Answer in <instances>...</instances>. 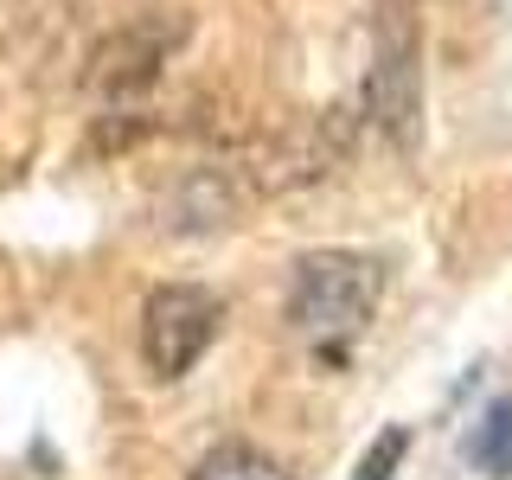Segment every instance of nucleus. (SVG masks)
Wrapping results in <instances>:
<instances>
[{
    "label": "nucleus",
    "mask_w": 512,
    "mask_h": 480,
    "mask_svg": "<svg viewBox=\"0 0 512 480\" xmlns=\"http://www.w3.org/2000/svg\"><path fill=\"white\" fill-rule=\"evenodd\" d=\"M378 263L359 250H314L295 263V282H288V327L295 340H308L320 359H340V352L372 327L378 314Z\"/></svg>",
    "instance_id": "nucleus-1"
},
{
    "label": "nucleus",
    "mask_w": 512,
    "mask_h": 480,
    "mask_svg": "<svg viewBox=\"0 0 512 480\" xmlns=\"http://www.w3.org/2000/svg\"><path fill=\"white\" fill-rule=\"evenodd\" d=\"M218 327H224V301L212 288H192V282L154 288L148 308H141V359L160 384H180L212 352Z\"/></svg>",
    "instance_id": "nucleus-2"
},
{
    "label": "nucleus",
    "mask_w": 512,
    "mask_h": 480,
    "mask_svg": "<svg viewBox=\"0 0 512 480\" xmlns=\"http://www.w3.org/2000/svg\"><path fill=\"white\" fill-rule=\"evenodd\" d=\"M365 109L397 148H416V122H423V84H416V32L404 20L378 26V58L365 77Z\"/></svg>",
    "instance_id": "nucleus-3"
},
{
    "label": "nucleus",
    "mask_w": 512,
    "mask_h": 480,
    "mask_svg": "<svg viewBox=\"0 0 512 480\" xmlns=\"http://www.w3.org/2000/svg\"><path fill=\"white\" fill-rule=\"evenodd\" d=\"M468 461L480 474H512V397H493L468 436Z\"/></svg>",
    "instance_id": "nucleus-4"
},
{
    "label": "nucleus",
    "mask_w": 512,
    "mask_h": 480,
    "mask_svg": "<svg viewBox=\"0 0 512 480\" xmlns=\"http://www.w3.org/2000/svg\"><path fill=\"white\" fill-rule=\"evenodd\" d=\"M192 480H288V474L263 455V448H250V442H218L212 455L192 468Z\"/></svg>",
    "instance_id": "nucleus-5"
},
{
    "label": "nucleus",
    "mask_w": 512,
    "mask_h": 480,
    "mask_svg": "<svg viewBox=\"0 0 512 480\" xmlns=\"http://www.w3.org/2000/svg\"><path fill=\"white\" fill-rule=\"evenodd\" d=\"M404 448H410V429H384V436L365 448V461H359V474H352V480H391L397 461H404Z\"/></svg>",
    "instance_id": "nucleus-6"
}]
</instances>
